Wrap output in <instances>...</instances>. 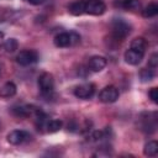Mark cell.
<instances>
[{
    "instance_id": "2",
    "label": "cell",
    "mask_w": 158,
    "mask_h": 158,
    "mask_svg": "<svg viewBox=\"0 0 158 158\" xmlns=\"http://www.w3.org/2000/svg\"><path fill=\"white\" fill-rule=\"evenodd\" d=\"M79 41H80V36L77 32H62V33H58L53 40L54 44L60 48L74 46Z\"/></svg>"
},
{
    "instance_id": "17",
    "label": "cell",
    "mask_w": 158,
    "mask_h": 158,
    "mask_svg": "<svg viewBox=\"0 0 158 158\" xmlns=\"http://www.w3.org/2000/svg\"><path fill=\"white\" fill-rule=\"evenodd\" d=\"M63 126V122L60 120H48L47 125H46V131L49 133H54L57 131H59Z\"/></svg>"
},
{
    "instance_id": "8",
    "label": "cell",
    "mask_w": 158,
    "mask_h": 158,
    "mask_svg": "<svg viewBox=\"0 0 158 158\" xmlns=\"http://www.w3.org/2000/svg\"><path fill=\"white\" fill-rule=\"evenodd\" d=\"M106 10V5L101 0H89L85 2V12L89 15H102Z\"/></svg>"
},
{
    "instance_id": "11",
    "label": "cell",
    "mask_w": 158,
    "mask_h": 158,
    "mask_svg": "<svg viewBox=\"0 0 158 158\" xmlns=\"http://www.w3.org/2000/svg\"><path fill=\"white\" fill-rule=\"evenodd\" d=\"M115 6L127 11H136L141 7V1L139 0H115Z\"/></svg>"
},
{
    "instance_id": "1",
    "label": "cell",
    "mask_w": 158,
    "mask_h": 158,
    "mask_svg": "<svg viewBox=\"0 0 158 158\" xmlns=\"http://www.w3.org/2000/svg\"><path fill=\"white\" fill-rule=\"evenodd\" d=\"M111 30H112V36L115 40L117 41H122L125 40L130 32H131V26L122 19H115L112 21V26H111Z\"/></svg>"
},
{
    "instance_id": "24",
    "label": "cell",
    "mask_w": 158,
    "mask_h": 158,
    "mask_svg": "<svg viewBox=\"0 0 158 158\" xmlns=\"http://www.w3.org/2000/svg\"><path fill=\"white\" fill-rule=\"evenodd\" d=\"M4 44V32L0 31V47Z\"/></svg>"
},
{
    "instance_id": "18",
    "label": "cell",
    "mask_w": 158,
    "mask_h": 158,
    "mask_svg": "<svg viewBox=\"0 0 158 158\" xmlns=\"http://www.w3.org/2000/svg\"><path fill=\"white\" fill-rule=\"evenodd\" d=\"M154 69H152V68H143V69H141V72H139V79H141V81H143V83H147V81H151L153 78H154Z\"/></svg>"
},
{
    "instance_id": "7",
    "label": "cell",
    "mask_w": 158,
    "mask_h": 158,
    "mask_svg": "<svg viewBox=\"0 0 158 158\" xmlns=\"http://www.w3.org/2000/svg\"><path fill=\"white\" fill-rule=\"evenodd\" d=\"M95 93V85L93 83H84L74 89V95L79 99H90Z\"/></svg>"
},
{
    "instance_id": "9",
    "label": "cell",
    "mask_w": 158,
    "mask_h": 158,
    "mask_svg": "<svg viewBox=\"0 0 158 158\" xmlns=\"http://www.w3.org/2000/svg\"><path fill=\"white\" fill-rule=\"evenodd\" d=\"M106 63H107L106 62V58H104L101 56H93V57L89 58L88 67L93 72H101L106 67Z\"/></svg>"
},
{
    "instance_id": "16",
    "label": "cell",
    "mask_w": 158,
    "mask_h": 158,
    "mask_svg": "<svg viewBox=\"0 0 158 158\" xmlns=\"http://www.w3.org/2000/svg\"><path fill=\"white\" fill-rule=\"evenodd\" d=\"M142 121H143V123L141 125V127L144 132H153L154 131V128H156V117L151 118L149 116H147V117L142 118Z\"/></svg>"
},
{
    "instance_id": "20",
    "label": "cell",
    "mask_w": 158,
    "mask_h": 158,
    "mask_svg": "<svg viewBox=\"0 0 158 158\" xmlns=\"http://www.w3.org/2000/svg\"><path fill=\"white\" fill-rule=\"evenodd\" d=\"M2 46H4L5 51L9 52V53H12V52H15V51L19 48V43H17V41H16L15 38H9V40H6Z\"/></svg>"
},
{
    "instance_id": "14",
    "label": "cell",
    "mask_w": 158,
    "mask_h": 158,
    "mask_svg": "<svg viewBox=\"0 0 158 158\" xmlns=\"http://www.w3.org/2000/svg\"><path fill=\"white\" fill-rule=\"evenodd\" d=\"M143 153H144V156H148V157L157 156V153H158V143L156 141H148L144 144Z\"/></svg>"
},
{
    "instance_id": "22",
    "label": "cell",
    "mask_w": 158,
    "mask_h": 158,
    "mask_svg": "<svg viewBox=\"0 0 158 158\" xmlns=\"http://www.w3.org/2000/svg\"><path fill=\"white\" fill-rule=\"evenodd\" d=\"M148 96H149V99H151L154 104H157V102H158V89H157V88H152V89L149 90V93H148Z\"/></svg>"
},
{
    "instance_id": "19",
    "label": "cell",
    "mask_w": 158,
    "mask_h": 158,
    "mask_svg": "<svg viewBox=\"0 0 158 158\" xmlns=\"http://www.w3.org/2000/svg\"><path fill=\"white\" fill-rule=\"evenodd\" d=\"M157 14H158V5L157 4H149L142 11V15L144 17H154Z\"/></svg>"
},
{
    "instance_id": "5",
    "label": "cell",
    "mask_w": 158,
    "mask_h": 158,
    "mask_svg": "<svg viewBox=\"0 0 158 158\" xmlns=\"http://www.w3.org/2000/svg\"><path fill=\"white\" fill-rule=\"evenodd\" d=\"M38 88L43 94H49L54 89V78L51 73H42L38 78Z\"/></svg>"
},
{
    "instance_id": "6",
    "label": "cell",
    "mask_w": 158,
    "mask_h": 158,
    "mask_svg": "<svg viewBox=\"0 0 158 158\" xmlns=\"http://www.w3.org/2000/svg\"><path fill=\"white\" fill-rule=\"evenodd\" d=\"M30 139H31V135L26 131H22V130H14L7 135V142L14 144V146L22 144Z\"/></svg>"
},
{
    "instance_id": "4",
    "label": "cell",
    "mask_w": 158,
    "mask_h": 158,
    "mask_svg": "<svg viewBox=\"0 0 158 158\" xmlns=\"http://www.w3.org/2000/svg\"><path fill=\"white\" fill-rule=\"evenodd\" d=\"M37 59H38V54L33 49H23V51H20V53L16 56L17 63L20 65H23V67L36 63Z\"/></svg>"
},
{
    "instance_id": "23",
    "label": "cell",
    "mask_w": 158,
    "mask_h": 158,
    "mask_svg": "<svg viewBox=\"0 0 158 158\" xmlns=\"http://www.w3.org/2000/svg\"><path fill=\"white\" fill-rule=\"evenodd\" d=\"M30 4H32V5H40V4H42L44 0H27Z\"/></svg>"
},
{
    "instance_id": "3",
    "label": "cell",
    "mask_w": 158,
    "mask_h": 158,
    "mask_svg": "<svg viewBox=\"0 0 158 158\" xmlns=\"http://www.w3.org/2000/svg\"><path fill=\"white\" fill-rule=\"evenodd\" d=\"M118 95H120L118 89L114 85H109V86H105L99 93V100L104 104H111L118 99Z\"/></svg>"
},
{
    "instance_id": "13",
    "label": "cell",
    "mask_w": 158,
    "mask_h": 158,
    "mask_svg": "<svg viewBox=\"0 0 158 158\" xmlns=\"http://www.w3.org/2000/svg\"><path fill=\"white\" fill-rule=\"evenodd\" d=\"M15 94H16V85L12 81H7L0 88V98L9 99L12 98Z\"/></svg>"
},
{
    "instance_id": "15",
    "label": "cell",
    "mask_w": 158,
    "mask_h": 158,
    "mask_svg": "<svg viewBox=\"0 0 158 158\" xmlns=\"http://www.w3.org/2000/svg\"><path fill=\"white\" fill-rule=\"evenodd\" d=\"M146 47H147V42H146V40L143 37H136L131 42V48L135 49V51L144 53L146 52Z\"/></svg>"
},
{
    "instance_id": "21",
    "label": "cell",
    "mask_w": 158,
    "mask_h": 158,
    "mask_svg": "<svg viewBox=\"0 0 158 158\" xmlns=\"http://www.w3.org/2000/svg\"><path fill=\"white\" fill-rule=\"evenodd\" d=\"M148 65H149V68H152V69H156V68H157V65H158V54H157V53H153V54L151 56L149 62H148Z\"/></svg>"
},
{
    "instance_id": "12",
    "label": "cell",
    "mask_w": 158,
    "mask_h": 158,
    "mask_svg": "<svg viewBox=\"0 0 158 158\" xmlns=\"http://www.w3.org/2000/svg\"><path fill=\"white\" fill-rule=\"evenodd\" d=\"M85 0H77L73 1L69 5V12L74 16H80L83 14H85Z\"/></svg>"
},
{
    "instance_id": "10",
    "label": "cell",
    "mask_w": 158,
    "mask_h": 158,
    "mask_svg": "<svg viewBox=\"0 0 158 158\" xmlns=\"http://www.w3.org/2000/svg\"><path fill=\"white\" fill-rule=\"evenodd\" d=\"M143 56H144V53L130 48V49H127V51L125 52V56H123V57H125L126 63H128V64H131V65H137V64L141 63V60L143 59Z\"/></svg>"
}]
</instances>
